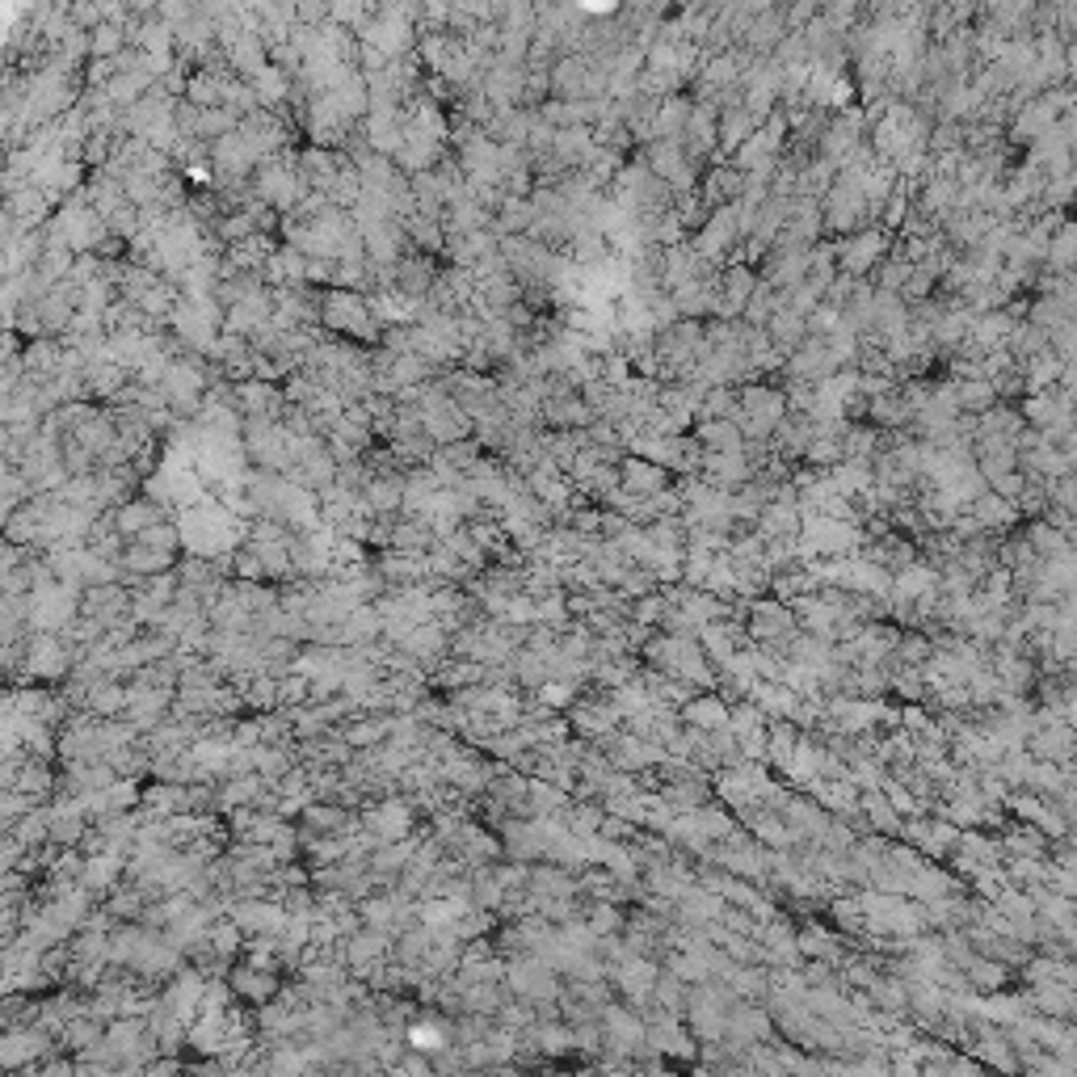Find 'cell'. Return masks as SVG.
<instances>
[{"mask_svg":"<svg viewBox=\"0 0 1077 1077\" xmlns=\"http://www.w3.org/2000/svg\"><path fill=\"white\" fill-rule=\"evenodd\" d=\"M858 817L871 833H884V838H896L901 833V813L888 804V795L880 788H867L858 792Z\"/></svg>","mask_w":1077,"mask_h":1077,"instance_id":"obj_9","label":"cell"},{"mask_svg":"<svg viewBox=\"0 0 1077 1077\" xmlns=\"http://www.w3.org/2000/svg\"><path fill=\"white\" fill-rule=\"evenodd\" d=\"M964 981H968V989L973 993H998V989H1006V985L1014 981V973L1011 968H1002L998 960H985V955H973L968 964H964Z\"/></svg>","mask_w":1077,"mask_h":1077,"instance_id":"obj_14","label":"cell"},{"mask_svg":"<svg viewBox=\"0 0 1077 1077\" xmlns=\"http://www.w3.org/2000/svg\"><path fill=\"white\" fill-rule=\"evenodd\" d=\"M152 522H164V513H160L152 502H139V506H123V513H119V527L123 531H144V527H152Z\"/></svg>","mask_w":1077,"mask_h":1077,"instance_id":"obj_22","label":"cell"},{"mask_svg":"<svg viewBox=\"0 0 1077 1077\" xmlns=\"http://www.w3.org/2000/svg\"><path fill=\"white\" fill-rule=\"evenodd\" d=\"M304 825L312 829V833H342L354 825L342 804H304Z\"/></svg>","mask_w":1077,"mask_h":1077,"instance_id":"obj_17","label":"cell"},{"mask_svg":"<svg viewBox=\"0 0 1077 1077\" xmlns=\"http://www.w3.org/2000/svg\"><path fill=\"white\" fill-rule=\"evenodd\" d=\"M686 989L691 985L682 981V977H673L669 968H661L657 973V981H653V1006H661V1011H673V1014H682V1006H686Z\"/></svg>","mask_w":1077,"mask_h":1077,"instance_id":"obj_18","label":"cell"},{"mask_svg":"<svg viewBox=\"0 0 1077 1077\" xmlns=\"http://www.w3.org/2000/svg\"><path fill=\"white\" fill-rule=\"evenodd\" d=\"M766 766H775V770H783L788 758H792L795 741H800V729H795L792 720H766Z\"/></svg>","mask_w":1077,"mask_h":1077,"instance_id":"obj_16","label":"cell"},{"mask_svg":"<svg viewBox=\"0 0 1077 1077\" xmlns=\"http://www.w3.org/2000/svg\"><path fill=\"white\" fill-rule=\"evenodd\" d=\"M686 817H691V825H695V833L703 838V842H720L725 833H732V829H736V813H732V808H725L720 800H707V804H698V808H691Z\"/></svg>","mask_w":1077,"mask_h":1077,"instance_id":"obj_12","label":"cell"},{"mask_svg":"<svg viewBox=\"0 0 1077 1077\" xmlns=\"http://www.w3.org/2000/svg\"><path fill=\"white\" fill-rule=\"evenodd\" d=\"M1074 741H1077L1074 725H1069V720H1061V716H1052V720H1044V725H1036V729L1027 732L1023 750H1027L1031 758H1040V762L1074 766Z\"/></svg>","mask_w":1077,"mask_h":1077,"instance_id":"obj_2","label":"cell"},{"mask_svg":"<svg viewBox=\"0 0 1077 1077\" xmlns=\"http://www.w3.org/2000/svg\"><path fill=\"white\" fill-rule=\"evenodd\" d=\"M619 484L635 493V497H657V493H666L669 484H673V472H666L661 463H653V459H640V455H623L619 459Z\"/></svg>","mask_w":1077,"mask_h":1077,"instance_id":"obj_4","label":"cell"},{"mask_svg":"<svg viewBox=\"0 0 1077 1077\" xmlns=\"http://www.w3.org/2000/svg\"><path fill=\"white\" fill-rule=\"evenodd\" d=\"M729 729L736 732V736H750V732L766 729V716H762V707L754 698H736V703H729Z\"/></svg>","mask_w":1077,"mask_h":1077,"instance_id":"obj_20","label":"cell"},{"mask_svg":"<svg viewBox=\"0 0 1077 1077\" xmlns=\"http://www.w3.org/2000/svg\"><path fill=\"white\" fill-rule=\"evenodd\" d=\"M227 989L236 998H249V1002H270L278 993V981H274V968H257V964H240L232 968L227 977Z\"/></svg>","mask_w":1077,"mask_h":1077,"instance_id":"obj_11","label":"cell"},{"mask_svg":"<svg viewBox=\"0 0 1077 1077\" xmlns=\"http://www.w3.org/2000/svg\"><path fill=\"white\" fill-rule=\"evenodd\" d=\"M657 973H661V964H657L653 955H628L623 964H615V968L606 973V981L615 985V998H619V1002H628L632 1011H640V1006H648V998H653Z\"/></svg>","mask_w":1077,"mask_h":1077,"instance_id":"obj_1","label":"cell"},{"mask_svg":"<svg viewBox=\"0 0 1077 1077\" xmlns=\"http://www.w3.org/2000/svg\"><path fill=\"white\" fill-rule=\"evenodd\" d=\"M581 921H585L594 934H619L623 921H628V905H615V901H585V896H581Z\"/></svg>","mask_w":1077,"mask_h":1077,"instance_id":"obj_15","label":"cell"},{"mask_svg":"<svg viewBox=\"0 0 1077 1077\" xmlns=\"http://www.w3.org/2000/svg\"><path fill=\"white\" fill-rule=\"evenodd\" d=\"M964 513H973V518L981 522V531H993V535H1006L1011 527L1023 522L1018 506H1014L1011 497H998L993 488H985L981 497H973V502L964 506Z\"/></svg>","mask_w":1077,"mask_h":1077,"instance_id":"obj_5","label":"cell"},{"mask_svg":"<svg viewBox=\"0 0 1077 1077\" xmlns=\"http://www.w3.org/2000/svg\"><path fill=\"white\" fill-rule=\"evenodd\" d=\"M1018 531H1023V538L1031 543V552H1036L1040 560H1052V556L1074 552V535L1056 531V527L1044 522V518H1027V522H1018Z\"/></svg>","mask_w":1077,"mask_h":1077,"instance_id":"obj_10","label":"cell"},{"mask_svg":"<svg viewBox=\"0 0 1077 1077\" xmlns=\"http://www.w3.org/2000/svg\"><path fill=\"white\" fill-rule=\"evenodd\" d=\"M640 833V825L628 821V817H615V813H603V825H598V838L603 842H632Z\"/></svg>","mask_w":1077,"mask_h":1077,"instance_id":"obj_23","label":"cell"},{"mask_svg":"<svg viewBox=\"0 0 1077 1077\" xmlns=\"http://www.w3.org/2000/svg\"><path fill=\"white\" fill-rule=\"evenodd\" d=\"M362 825L371 829L375 842H396V838H405L412 825L409 800H383L375 808H367V813H362Z\"/></svg>","mask_w":1077,"mask_h":1077,"instance_id":"obj_6","label":"cell"},{"mask_svg":"<svg viewBox=\"0 0 1077 1077\" xmlns=\"http://www.w3.org/2000/svg\"><path fill=\"white\" fill-rule=\"evenodd\" d=\"M695 438L703 450H741V443H745V434L732 417H698Z\"/></svg>","mask_w":1077,"mask_h":1077,"instance_id":"obj_13","label":"cell"},{"mask_svg":"<svg viewBox=\"0 0 1077 1077\" xmlns=\"http://www.w3.org/2000/svg\"><path fill=\"white\" fill-rule=\"evenodd\" d=\"M888 236L876 227V232H846L838 245H833V257H838V270L851 274V278H863L867 270H876V261L884 257Z\"/></svg>","mask_w":1077,"mask_h":1077,"instance_id":"obj_3","label":"cell"},{"mask_svg":"<svg viewBox=\"0 0 1077 1077\" xmlns=\"http://www.w3.org/2000/svg\"><path fill=\"white\" fill-rule=\"evenodd\" d=\"M678 720L691 725V729H725L729 725V703L716 691H695L678 707Z\"/></svg>","mask_w":1077,"mask_h":1077,"instance_id":"obj_8","label":"cell"},{"mask_svg":"<svg viewBox=\"0 0 1077 1077\" xmlns=\"http://www.w3.org/2000/svg\"><path fill=\"white\" fill-rule=\"evenodd\" d=\"M661 615H666V594H661V590H653V594H644V598H632V619L635 623L657 628V623H661Z\"/></svg>","mask_w":1077,"mask_h":1077,"instance_id":"obj_21","label":"cell"},{"mask_svg":"<svg viewBox=\"0 0 1077 1077\" xmlns=\"http://www.w3.org/2000/svg\"><path fill=\"white\" fill-rule=\"evenodd\" d=\"M173 565V552H164V547H148V543H135L127 552V569L144 572V577H152V572H164Z\"/></svg>","mask_w":1077,"mask_h":1077,"instance_id":"obj_19","label":"cell"},{"mask_svg":"<svg viewBox=\"0 0 1077 1077\" xmlns=\"http://www.w3.org/2000/svg\"><path fill=\"white\" fill-rule=\"evenodd\" d=\"M1027 1006L1036 1014H1048V1018H1069V1023H1074L1077 993H1074V985H1065V981H1040L1027 989Z\"/></svg>","mask_w":1077,"mask_h":1077,"instance_id":"obj_7","label":"cell"}]
</instances>
